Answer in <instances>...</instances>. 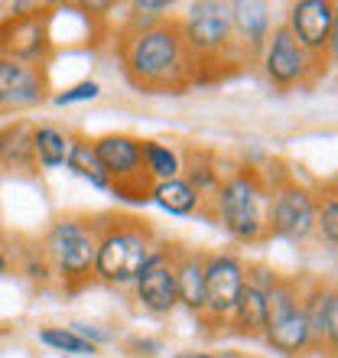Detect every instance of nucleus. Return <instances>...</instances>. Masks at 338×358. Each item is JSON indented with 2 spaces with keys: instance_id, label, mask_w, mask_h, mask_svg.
Segmentation results:
<instances>
[{
  "instance_id": "393cba45",
  "label": "nucleus",
  "mask_w": 338,
  "mask_h": 358,
  "mask_svg": "<svg viewBox=\"0 0 338 358\" xmlns=\"http://www.w3.org/2000/svg\"><path fill=\"white\" fill-rule=\"evenodd\" d=\"M169 13H172V0H137L127 13V33L160 27L163 20H169Z\"/></svg>"
},
{
  "instance_id": "6e6552de",
  "label": "nucleus",
  "mask_w": 338,
  "mask_h": 358,
  "mask_svg": "<svg viewBox=\"0 0 338 358\" xmlns=\"http://www.w3.org/2000/svg\"><path fill=\"white\" fill-rule=\"evenodd\" d=\"M316 196L312 189L286 179L283 186L270 189L267 202V238H280L290 245H306L316 235Z\"/></svg>"
},
{
  "instance_id": "aec40b11",
  "label": "nucleus",
  "mask_w": 338,
  "mask_h": 358,
  "mask_svg": "<svg viewBox=\"0 0 338 358\" xmlns=\"http://www.w3.org/2000/svg\"><path fill=\"white\" fill-rule=\"evenodd\" d=\"M228 326H235V332L241 336H263V326H267V296L257 283L247 280L241 296H237V306L231 313V322Z\"/></svg>"
},
{
  "instance_id": "412c9836",
  "label": "nucleus",
  "mask_w": 338,
  "mask_h": 358,
  "mask_svg": "<svg viewBox=\"0 0 338 358\" xmlns=\"http://www.w3.org/2000/svg\"><path fill=\"white\" fill-rule=\"evenodd\" d=\"M68 147H72V134L56 127V124H39L36 131H33V160L43 170L66 166Z\"/></svg>"
},
{
  "instance_id": "bb28decb",
  "label": "nucleus",
  "mask_w": 338,
  "mask_h": 358,
  "mask_svg": "<svg viewBox=\"0 0 338 358\" xmlns=\"http://www.w3.org/2000/svg\"><path fill=\"white\" fill-rule=\"evenodd\" d=\"M101 94V85L94 82V78H84V82H78V85L66 88V92H59L52 101L59 104V108H68V104H82V101H94Z\"/></svg>"
},
{
  "instance_id": "9d476101",
  "label": "nucleus",
  "mask_w": 338,
  "mask_h": 358,
  "mask_svg": "<svg viewBox=\"0 0 338 358\" xmlns=\"http://www.w3.org/2000/svg\"><path fill=\"white\" fill-rule=\"evenodd\" d=\"M260 62H263V76L270 78V85L283 88V92H286V88L309 85L312 78L322 72V59L309 56V52L290 36L286 27L270 29V36L263 43Z\"/></svg>"
},
{
  "instance_id": "a878e982",
  "label": "nucleus",
  "mask_w": 338,
  "mask_h": 358,
  "mask_svg": "<svg viewBox=\"0 0 338 358\" xmlns=\"http://www.w3.org/2000/svg\"><path fill=\"white\" fill-rule=\"evenodd\" d=\"M316 231H319V238L329 248L338 245V199H335V192H329V196L319 202V208H316Z\"/></svg>"
},
{
  "instance_id": "20e7f679",
  "label": "nucleus",
  "mask_w": 338,
  "mask_h": 358,
  "mask_svg": "<svg viewBox=\"0 0 338 358\" xmlns=\"http://www.w3.org/2000/svg\"><path fill=\"white\" fill-rule=\"evenodd\" d=\"M43 257L66 290H78L94 280V251H98V218L62 215L43 235Z\"/></svg>"
},
{
  "instance_id": "ddd939ff",
  "label": "nucleus",
  "mask_w": 338,
  "mask_h": 358,
  "mask_svg": "<svg viewBox=\"0 0 338 358\" xmlns=\"http://www.w3.org/2000/svg\"><path fill=\"white\" fill-rule=\"evenodd\" d=\"M133 300L140 310L150 316H169L179 306L176 293V264H172V251L156 245L150 261L143 264V271L133 280Z\"/></svg>"
},
{
  "instance_id": "f8f14e48",
  "label": "nucleus",
  "mask_w": 338,
  "mask_h": 358,
  "mask_svg": "<svg viewBox=\"0 0 338 358\" xmlns=\"http://www.w3.org/2000/svg\"><path fill=\"white\" fill-rule=\"evenodd\" d=\"M247 283V271L235 255H208L205 257V316L212 326L225 329L231 322V313L237 306V296Z\"/></svg>"
},
{
  "instance_id": "b1692460",
  "label": "nucleus",
  "mask_w": 338,
  "mask_h": 358,
  "mask_svg": "<svg viewBox=\"0 0 338 358\" xmlns=\"http://www.w3.org/2000/svg\"><path fill=\"white\" fill-rule=\"evenodd\" d=\"M39 342L52 352H66V355H82V358H94L98 349H94L91 342H84L82 336L68 329V326H46V329H39Z\"/></svg>"
},
{
  "instance_id": "9b49d317",
  "label": "nucleus",
  "mask_w": 338,
  "mask_h": 358,
  "mask_svg": "<svg viewBox=\"0 0 338 358\" xmlns=\"http://www.w3.org/2000/svg\"><path fill=\"white\" fill-rule=\"evenodd\" d=\"M335 23H338L335 0H300V3L290 7L283 27L290 29V36L309 56L332 59V52H335Z\"/></svg>"
},
{
  "instance_id": "cd10ccee",
  "label": "nucleus",
  "mask_w": 338,
  "mask_h": 358,
  "mask_svg": "<svg viewBox=\"0 0 338 358\" xmlns=\"http://www.w3.org/2000/svg\"><path fill=\"white\" fill-rule=\"evenodd\" d=\"M127 349H131L133 355H156V352H160V342L156 339H131Z\"/></svg>"
},
{
  "instance_id": "f03ea898",
  "label": "nucleus",
  "mask_w": 338,
  "mask_h": 358,
  "mask_svg": "<svg viewBox=\"0 0 338 358\" xmlns=\"http://www.w3.org/2000/svg\"><path fill=\"white\" fill-rule=\"evenodd\" d=\"M156 235L140 218L117 215L98 222V251H94V280L108 287H133L137 273L156 251Z\"/></svg>"
},
{
  "instance_id": "4be33fe9",
  "label": "nucleus",
  "mask_w": 338,
  "mask_h": 358,
  "mask_svg": "<svg viewBox=\"0 0 338 358\" xmlns=\"http://www.w3.org/2000/svg\"><path fill=\"white\" fill-rule=\"evenodd\" d=\"M66 166L75 173V176H82L84 182H91L94 189H111V179L104 173L101 160H98V153H94V143L88 141V137L72 134V147H68Z\"/></svg>"
},
{
  "instance_id": "5701e85b",
  "label": "nucleus",
  "mask_w": 338,
  "mask_h": 358,
  "mask_svg": "<svg viewBox=\"0 0 338 358\" xmlns=\"http://www.w3.org/2000/svg\"><path fill=\"white\" fill-rule=\"evenodd\" d=\"M143 173L150 182H166V179L182 176V157L176 147L163 141H143Z\"/></svg>"
},
{
  "instance_id": "a211bd4d",
  "label": "nucleus",
  "mask_w": 338,
  "mask_h": 358,
  "mask_svg": "<svg viewBox=\"0 0 338 358\" xmlns=\"http://www.w3.org/2000/svg\"><path fill=\"white\" fill-rule=\"evenodd\" d=\"M33 131L36 124L29 121H10L0 127V166L13 173L36 170L33 160Z\"/></svg>"
},
{
  "instance_id": "1a4fd4ad",
  "label": "nucleus",
  "mask_w": 338,
  "mask_h": 358,
  "mask_svg": "<svg viewBox=\"0 0 338 358\" xmlns=\"http://www.w3.org/2000/svg\"><path fill=\"white\" fill-rule=\"evenodd\" d=\"M0 56L20 59L29 66H46L52 56V29L46 7H33L27 13H7L0 20Z\"/></svg>"
},
{
  "instance_id": "f3484780",
  "label": "nucleus",
  "mask_w": 338,
  "mask_h": 358,
  "mask_svg": "<svg viewBox=\"0 0 338 358\" xmlns=\"http://www.w3.org/2000/svg\"><path fill=\"white\" fill-rule=\"evenodd\" d=\"M176 264V293L179 306H186L192 316L205 313V257L196 251H172Z\"/></svg>"
},
{
  "instance_id": "c85d7f7f",
  "label": "nucleus",
  "mask_w": 338,
  "mask_h": 358,
  "mask_svg": "<svg viewBox=\"0 0 338 358\" xmlns=\"http://www.w3.org/2000/svg\"><path fill=\"white\" fill-rule=\"evenodd\" d=\"M176 358H241V355H235V352H221V355H212V352H182Z\"/></svg>"
},
{
  "instance_id": "dca6fc26",
  "label": "nucleus",
  "mask_w": 338,
  "mask_h": 358,
  "mask_svg": "<svg viewBox=\"0 0 338 358\" xmlns=\"http://www.w3.org/2000/svg\"><path fill=\"white\" fill-rule=\"evenodd\" d=\"M273 20H270V7L260 0H237L231 3V33L235 43L247 49V52H263V43L270 36Z\"/></svg>"
},
{
  "instance_id": "f257e3e1",
  "label": "nucleus",
  "mask_w": 338,
  "mask_h": 358,
  "mask_svg": "<svg viewBox=\"0 0 338 358\" xmlns=\"http://www.w3.org/2000/svg\"><path fill=\"white\" fill-rule=\"evenodd\" d=\"M117 56H121L124 76L143 92H182L196 82L198 62L182 43L179 17H169L160 27L140 29V33L124 29Z\"/></svg>"
},
{
  "instance_id": "4468645a",
  "label": "nucleus",
  "mask_w": 338,
  "mask_h": 358,
  "mask_svg": "<svg viewBox=\"0 0 338 358\" xmlns=\"http://www.w3.org/2000/svg\"><path fill=\"white\" fill-rule=\"evenodd\" d=\"M49 98L46 66L0 56V111H27Z\"/></svg>"
},
{
  "instance_id": "0eeeda50",
  "label": "nucleus",
  "mask_w": 338,
  "mask_h": 358,
  "mask_svg": "<svg viewBox=\"0 0 338 358\" xmlns=\"http://www.w3.org/2000/svg\"><path fill=\"white\" fill-rule=\"evenodd\" d=\"M179 33L182 43L192 52L198 66L221 59L228 49L235 46V33H231V3L225 0H198L189 3L186 17H179Z\"/></svg>"
},
{
  "instance_id": "39448f33",
  "label": "nucleus",
  "mask_w": 338,
  "mask_h": 358,
  "mask_svg": "<svg viewBox=\"0 0 338 358\" xmlns=\"http://www.w3.org/2000/svg\"><path fill=\"white\" fill-rule=\"evenodd\" d=\"M267 296V326H263V339L270 342L283 355H300V352L312 349L309 322L302 313V287L296 280L277 277L260 287Z\"/></svg>"
},
{
  "instance_id": "2eb2a0df",
  "label": "nucleus",
  "mask_w": 338,
  "mask_h": 358,
  "mask_svg": "<svg viewBox=\"0 0 338 358\" xmlns=\"http://www.w3.org/2000/svg\"><path fill=\"white\" fill-rule=\"evenodd\" d=\"M302 313L309 322L312 349H335L338 342V293L335 283L316 280L309 290H302Z\"/></svg>"
},
{
  "instance_id": "c756f323",
  "label": "nucleus",
  "mask_w": 338,
  "mask_h": 358,
  "mask_svg": "<svg viewBox=\"0 0 338 358\" xmlns=\"http://www.w3.org/2000/svg\"><path fill=\"white\" fill-rule=\"evenodd\" d=\"M7 271H10V255L3 251V245H0V277H7Z\"/></svg>"
},
{
  "instance_id": "6ab92c4d",
  "label": "nucleus",
  "mask_w": 338,
  "mask_h": 358,
  "mask_svg": "<svg viewBox=\"0 0 338 358\" xmlns=\"http://www.w3.org/2000/svg\"><path fill=\"white\" fill-rule=\"evenodd\" d=\"M150 202H156L169 215H192V212H198L205 206V196L189 186L182 176H176V179H166V182H153Z\"/></svg>"
},
{
  "instance_id": "423d86ee",
  "label": "nucleus",
  "mask_w": 338,
  "mask_h": 358,
  "mask_svg": "<svg viewBox=\"0 0 338 358\" xmlns=\"http://www.w3.org/2000/svg\"><path fill=\"white\" fill-rule=\"evenodd\" d=\"M94 143L111 189L127 202H150V176L143 173V141L131 134H104Z\"/></svg>"
},
{
  "instance_id": "7ed1b4c3",
  "label": "nucleus",
  "mask_w": 338,
  "mask_h": 358,
  "mask_svg": "<svg viewBox=\"0 0 338 358\" xmlns=\"http://www.w3.org/2000/svg\"><path fill=\"white\" fill-rule=\"evenodd\" d=\"M218 222L225 231L241 245H257L267 238V202H270V186L263 182L257 170H235L221 176L218 189L212 192Z\"/></svg>"
}]
</instances>
